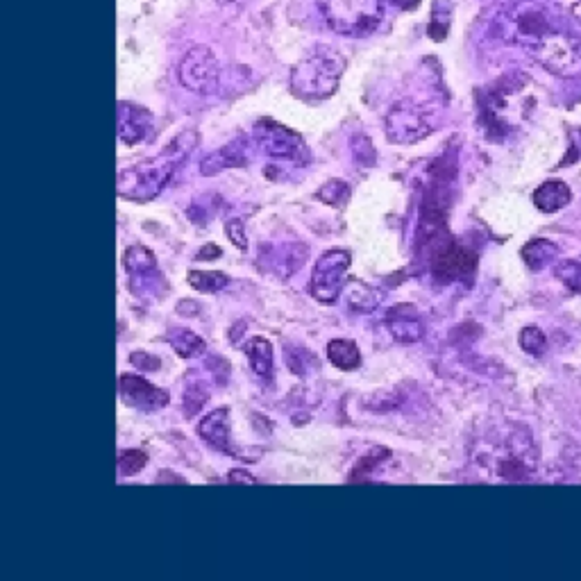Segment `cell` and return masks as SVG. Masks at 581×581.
<instances>
[{
    "instance_id": "1",
    "label": "cell",
    "mask_w": 581,
    "mask_h": 581,
    "mask_svg": "<svg viewBox=\"0 0 581 581\" xmlns=\"http://www.w3.org/2000/svg\"><path fill=\"white\" fill-rule=\"evenodd\" d=\"M198 134L189 130L182 132L178 139L168 143V148L164 153H159L153 159H146L137 166L128 168L119 175V193L123 198L137 200V202H146L159 196V191L166 187L168 178L175 171L184 157H187L193 146H196Z\"/></svg>"
},
{
    "instance_id": "2",
    "label": "cell",
    "mask_w": 581,
    "mask_h": 581,
    "mask_svg": "<svg viewBox=\"0 0 581 581\" xmlns=\"http://www.w3.org/2000/svg\"><path fill=\"white\" fill-rule=\"evenodd\" d=\"M345 71L343 57L332 48H316L305 60L298 62L291 71V89L298 98L323 100L332 96L339 87Z\"/></svg>"
},
{
    "instance_id": "3",
    "label": "cell",
    "mask_w": 581,
    "mask_h": 581,
    "mask_svg": "<svg viewBox=\"0 0 581 581\" xmlns=\"http://www.w3.org/2000/svg\"><path fill=\"white\" fill-rule=\"evenodd\" d=\"M330 28L345 37H364L382 21V0H318Z\"/></svg>"
},
{
    "instance_id": "4",
    "label": "cell",
    "mask_w": 581,
    "mask_h": 581,
    "mask_svg": "<svg viewBox=\"0 0 581 581\" xmlns=\"http://www.w3.org/2000/svg\"><path fill=\"white\" fill-rule=\"evenodd\" d=\"M350 252L330 250L316 261L309 291L323 305H334L345 289V271L350 268Z\"/></svg>"
},
{
    "instance_id": "5",
    "label": "cell",
    "mask_w": 581,
    "mask_h": 581,
    "mask_svg": "<svg viewBox=\"0 0 581 581\" xmlns=\"http://www.w3.org/2000/svg\"><path fill=\"white\" fill-rule=\"evenodd\" d=\"M180 80L196 94H216L221 82V66L216 55L207 46H193L187 50L180 64Z\"/></svg>"
},
{
    "instance_id": "6",
    "label": "cell",
    "mask_w": 581,
    "mask_h": 581,
    "mask_svg": "<svg viewBox=\"0 0 581 581\" xmlns=\"http://www.w3.org/2000/svg\"><path fill=\"white\" fill-rule=\"evenodd\" d=\"M477 268L475 250L463 246V243L445 237L436 243L432 252V271L443 282L454 280H468Z\"/></svg>"
},
{
    "instance_id": "7",
    "label": "cell",
    "mask_w": 581,
    "mask_h": 581,
    "mask_svg": "<svg viewBox=\"0 0 581 581\" xmlns=\"http://www.w3.org/2000/svg\"><path fill=\"white\" fill-rule=\"evenodd\" d=\"M386 134L395 143H416L432 134V121L427 109L418 107L411 100H402L386 116Z\"/></svg>"
},
{
    "instance_id": "8",
    "label": "cell",
    "mask_w": 581,
    "mask_h": 581,
    "mask_svg": "<svg viewBox=\"0 0 581 581\" xmlns=\"http://www.w3.org/2000/svg\"><path fill=\"white\" fill-rule=\"evenodd\" d=\"M257 139L261 148L266 150V155H271L273 159H293V162H305L307 159L305 143L298 134L286 130L280 123L268 119L259 121Z\"/></svg>"
},
{
    "instance_id": "9",
    "label": "cell",
    "mask_w": 581,
    "mask_h": 581,
    "mask_svg": "<svg viewBox=\"0 0 581 581\" xmlns=\"http://www.w3.org/2000/svg\"><path fill=\"white\" fill-rule=\"evenodd\" d=\"M121 398L128 407L157 411L168 404V393L137 375H121Z\"/></svg>"
},
{
    "instance_id": "10",
    "label": "cell",
    "mask_w": 581,
    "mask_h": 581,
    "mask_svg": "<svg viewBox=\"0 0 581 581\" xmlns=\"http://www.w3.org/2000/svg\"><path fill=\"white\" fill-rule=\"evenodd\" d=\"M198 434L200 439L212 445L214 450L230 454V457H239L230 445V411L227 409L212 411L207 418H202L198 423Z\"/></svg>"
},
{
    "instance_id": "11",
    "label": "cell",
    "mask_w": 581,
    "mask_h": 581,
    "mask_svg": "<svg viewBox=\"0 0 581 581\" xmlns=\"http://www.w3.org/2000/svg\"><path fill=\"white\" fill-rule=\"evenodd\" d=\"M119 112V134L125 143H137L148 137L153 132V116H150L146 109L125 105L121 103Z\"/></svg>"
},
{
    "instance_id": "12",
    "label": "cell",
    "mask_w": 581,
    "mask_h": 581,
    "mask_svg": "<svg viewBox=\"0 0 581 581\" xmlns=\"http://www.w3.org/2000/svg\"><path fill=\"white\" fill-rule=\"evenodd\" d=\"M538 60L550 71H563L575 60V46L561 35H545L538 44Z\"/></svg>"
},
{
    "instance_id": "13",
    "label": "cell",
    "mask_w": 581,
    "mask_h": 581,
    "mask_svg": "<svg viewBox=\"0 0 581 581\" xmlns=\"http://www.w3.org/2000/svg\"><path fill=\"white\" fill-rule=\"evenodd\" d=\"M389 330L395 341L400 343H416L423 339V323L418 321L416 311L411 307H395L393 314L389 316Z\"/></svg>"
},
{
    "instance_id": "14",
    "label": "cell",
    "mask_w": 581,
    "mask_h": 581,
    "mask_svg": "<svg viewBox=\"0 0 581 581\" xmlns=\"http://www.w3.org/2000/svg\"><path fill=\"white\" fill-rule=\"evenodd\" d=\"M572 200V191L566 182L547 180L534 191V205L545 214L559 212Z\"/></svg>"
},
{
    "instance_id": "15",
    "label": "cell",
    "mask_w": 581,
    "mask_h": 581,
    "mask_svg": "<svg viewBox=\"0 0 581 581\" xmlns=\"http://www.w3.org/2000/svg\"><path fill=\"white\" fill-rule=\"evenodd\" d=\"M243 352L248 355L250 366L259 377L268 380V377L273 375V345L268 343L264 336H255V339H250L246 345H243Z\"/></svg>"
},
{
    "instance_id": "16",
    "label": "cell",
    "mask_w": 581,
    "mask_h": 581,
    "mask_svg": "<svg viewBox=\"0 0 581 581\" xmlns=\"http://www.w3.org/2000/svg\"><path fill=\"white\" fill-rule=\"evenodd\" d=\"M327 359H330L339 370H355L361 364V352L355 341L334 339L327 345Z\"/></svg>"
},
{
    "instance_id": "17",
    "label": "cell",
    "mask_w": 581,
    "mask_h": 581,
    "mask_svg": "<svg viewBox=\"0 0 581 581\" xmlns=\"http://www.w3.org/2000/svg\"><path fill=\"white\" fill-rule=\"evenodd\" d=\"M345 300H348L350 309L355 311H373L377 305H380V296L373 286H368L359 280H350L345 284Z\"/></svg>"
},
{
    "instance_id": "18",
    "label": "cell",
    "mask_w": 581,
    "mask_h": 581,
    "mask_svg": "<svg viewBox=\"0 0 581 581\" xmlns=\"http://www.w3.org/2000/svg\"><path fill=\"white\" fill-rule=\"evenodd\" d=\"M557 255V246L547 239H534L522 248V259L532 271H543L545 266H550Z\"/></svg>"
},
{
    "instance_id": "19",
    "label": "cell",
    "mask_w": 581,
    "mask_h": 581,
    "mask_svg": "<svg viewBox=\"0 0 581 581\" xmlns=\"http://www.w3.org/2000/svg\"><path fill=\"white\" fill-rule=\"evenodd\" d=\"M230 277L223 273H214V271H191L189 273V284L193 289H198L202 293H216L221 291L223 286H227Z\"/></svg>"
},
{
    "instance_id": "20",
    "label": "cell",
    "mask_w": 581,
    "mask_h": 581,
    "mask_svg": "<svg viewBox=\"0 0 581 581\" xmlns=\"http://www.w3.org/2000/svg\"><path fill=\"white\" fill-rule=\"evenodd\" d=\"M125 266H128L130 273H146L153 271L155 268V257L153 252L143 246H132L128 252H125Z\"/></svg>"
},
{
    "instance_id": "21",
    "label": "cell",
    "mask_w": 581,
    "mask_h": 581,
    "mask_svg": "<svg viewBox=\"0 0 581 581\" xmlns=\"http://www.w3.org/2000/svg\"><path fill=\"white\" fill-rule=\"evenodd\" d=\"M384 459H389V450H382V448H377L373 450L370 454H364V459H361L355 468H352V473H350V482H359V479H368V475L373 473V470L380 466V463Z\"/></svg>"
},
{
    "instance_id": "22",
    "label": "cell",
    "mask_w": 581,
    "mask_h": 581,
    "mask_svg": "<svg viewBox=\"0 0 581 581\" xmlns=\"http://www.w3.org/2000/svg\"><path fill=\"white\" fill-rule=\"evenodd\" d=\"M348 193L350 191H348V187H345V182L332 180V182H327L323 189H318L316 198L327 202V205H343V202L348 200Z\"/></svg>"
},
{
    "instance_id": "23",
    "label": "cell",
    "mask_w": 581,
    "mask_h": 581,
    "mask_svg": "<svg viewBox=\"0 0 581 581\" xmlns=\"http://www.w3.org/2000/svg\"><path fill=\"white\" fill-rule=\"evenodd\" d=\"M520 345L529 355H543L545 350V334L538 327H525L520 332Z\"/></svg>"
},
{
    "instance_id": "24",
    "label": "cell",
    "mask_w": 581,
    "mask_h": 581,
    "mask_svg": "<svg viewBox=\"0 0 581 581\" xmlns=\"http://www.w3.org/2000/svg\"><path fill=\"white\" fill-rule=\"evenodd\" d=\"M173 348L180 357H196V355H200L202 350H205V341L198 339L196 334L184 332L180 339L173 341Z\"/></svg>"
},
{
    "instance_id": "25",
    "label": "cell",
    "mask_w": 581,
    "mask_h": 581,
    "mask_svg": "<svg viewBox=\"0 0 581 581\" xmlns=\"http://www.w3.org/2000/svg\"><path fill=\"white\" fill-rule=\"evenodd\" d=\"M148 463V454H143L139 450H130V452H123L119 457V470L121 475H137L141 473V468Z\"/></svg>"
},
{
    "instance_id": "26",
    "label": "cell",
    "mask_w": 581,
    "mask_h": 581,
    "mask_svg": "<svg viewBox=\"0 0 581 581\" xmlns=\"http://www.w3.org/2000/svg\"><path fill=\"white\" fill-rule=\"evenodd\" d=\"M559 280L572 289L575 293H581V264L577 261H563V264L557 268Z\"/></svg>"
},
{
    "instance_id": "27",
    "label": "cell",
    "mask_w": 581,
    "mask_h": 581,
    "mask_svg": "<svg viewBox=\"0 0 581 581\" xmlns=\"http://www.w3.org/2000/svg\"><path fill=\"white\" fill-rule=\"evenodd\" d=\"M207 391H200V386H191L187 391V398H184V414L196 416L202 409V404L207 402Z\"/></svg>"
},
{
    "instance_id": "28",
    "label": "cell",
    "mask_w": 581,
    "mask_h": 581,
    "mask_svg": "<svg viewBox=\"0 0 581 581\" xmlns=\"http://www.w3.org/2000/svg\"><path fill=\"white\" fill-rule=\"evenodd\" d=\"M130 361L141 370H159V359L150 357V355H143V352H134V355L130 357Z\"/></svg>"
},
{
    "instance_id": "29",
    "label": "cell",
    "mask_w": 581,
    "mask_h": 581,
    "mask_svg": "<svg viewBox=\"0 0 581 581\" xmlns=\"http://www.w3.org/2000/svg\"><path fill=\"white\" fill-rule=\"evenodd\" d=\"M241 221H232V223H227V234H230V239L237 243V246L243 250L246 248V239H243V232H241Z\"/></svg>"
},
{
    "instance_id": "30",
    "label": "cell",
    "mask_w": 581,
    "mask_h": 581,
    "mask_svg": "<svg viewBox=\"0 0 581 581\" xmlns=\"http://www.w3.org/2000/svg\"><path fill=\"white\" fill-rule=\"evenodd\" d=\"M221 257V248H216V246H207V248H202L200 250V259H214V257Z\"/></svg>"
},
{
    "instance_id": "31",
    "label": "cell",
    "mask_w": 581,
    "mask_h": 581,
    "mask_svg": "<svg viewBox=\"0 0 581 581\" xmlns=\"http://www.w3.org/2000/svg\"><path fill=\"white\" fill-rule=\"evenodd\" d=\"M230 479H232V482H250V484L255 482V479H252V477H243V475H237V473H234Z\"/></svg>"
},
{
    "instance_id": "32",
    "label": "cell",
    "mask_w": 581,
    "mask_h": 581,
    "mask_svg": "<svg viewBox=\"0 0 581 581\" xmlns=\"http://www.w3.org/2000/svg\"><path fill=\"white\" fill-rule=\"evenodd\" d=\"M218 3L225 5V3H237V0H218Z\"/></svg>"
}]
</instances>
